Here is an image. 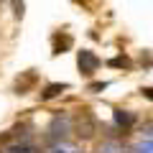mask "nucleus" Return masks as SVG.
Here are the masks:
<instances>
[{
    "label": "nucleus",
    "instance_id": "nucleus-1",
    "mask_svg": "<svg viewBox=\"0 0 153 153\" xmlns=\"http://www.w3.org/2000/svg\"><path fill=\"white\" fill-rule=\"evenodd\" d=\"M76 61H79V69H82L84 74H92V71L97 69V64H100V59L92 54V51H87V49L79 51V59H76Z\"/></svg>",
    "mask_w": 153,
    "mask_h": 153
},
{
    "label": "nucleus",
    "instance_id": "nucleus-2",
    "mask_svg": "<svg viewBox=\"0 0 153 153\" xmlns=\"http://www.w3.org/2000/svg\"><path fill=\"white\" fill-rule=\"evenodd\" d=\"M115 123H117L120 128H130L133 125V115L125 112V110H117V112H115Z\"/></svg>",
    "mask_w": 153,
    "mask_h": 153
},
{
    "label": "nucleus",
    "instance_id": "nucleus-3",
    "mask_svg": "<svg viewBox=\"0 0 153 153\" xmlns=\"http://www.w3.org/2000/svg\"><path fill=\"white\" fill-rule=\"evenodd\" d=\"M66 89V84H49V87L41 92V100H51V97H56L59 92H64Z\"/></svg>",
    "mask_w": 153,
    "mask_h": 153
},
{
    "label": "nucleus",
    "instance_id": "nucleus-4",
    "mask_svg": "<svg viewBox=\"0 0 153 153\" xmlns=\"http://www.w3.org/2000/svg\"><path fill=\"white\" fill-rule=\"evenodd\" d=\"M110 66H115V69H128L130 66V59H125V56H115V59H110Z\"/></svg>",
    "mask_w": 153,
    "mask_h": 153
},
{
    "label": "nucleus",
    "instance_id": "nucleus-5",
    "mask_svg": "<svg viewBox=\"0 0 153 153\" xmlns=\"http://www.w3.org/2000/svg\"><path fill=\"white\" fill-rule=\"evenodd\" d=\"M13 8H16V18H23V0H13Z\"/></svg>",
    "mask_w": 153,
    "mask_h": 153
},
{
    "label": "nucleus",
    "instance_id": "nucleus-6",
    "mask_svg": "<svg viewBox=\"0 0 153 153\" xmlns=\"http://www.w3.org/2000/svg\"><path fill=\"white\" fill-rule=\"evenodd\" d=\"M89 89H92V92H102V89H107V84L105 82H94V84H89Z\"/></svg>",
    "mask_w": 153,
    "mask_h": 153
},
{
    "label": "nucleus",
    "instance_id": "nucleus-7",
    "mask_svg": "<svg viewBox=\"0 0 153 153\" xmlns=\"http://www.w3.org/2000/svg\"><path fill=\"white\" fill-rule=\"evenodd\" d=\"M143 94H146L148 100H153V87H146V89H143Z\"/></svg>",
    "mask_w": 153,
    "mask_h": 153
}]
</instances>
